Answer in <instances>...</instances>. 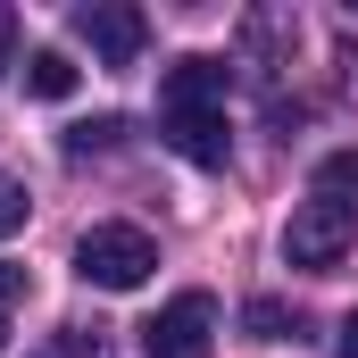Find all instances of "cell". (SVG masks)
Listing matches in <instances>:
<instances>
[{
  "label": "cell",
  "instance_id": "obj_1",
  "mask_svg": "<svg viewBox=\"0 0 358 358\" xmlns=\"http://www.w3.org/2000/svg\"><path fill=\"white\" fill-rule=\"evenodd\" d=\"M225 84H234L225 59H176L159 76V134L192 167H225V150H234V134H225Z\"/></svg>",
  "mask_w": 358,
  "mask_h": 358
},
{
  "label": "cell",
  "instance_id": "obj_2",
  "mask_svg": "<svg viewBox=\"0 0 358 358\" xmlns=\"http://www.w3.org/2000/svg\"><path fill=\"white\" fill-rule=\"evenodd\" d=\"M150 267H159V242L142 225H92L84 242H76V275L100 283V292H142Z\"/></svg>",
  "mask_w": 358,
  "mask_h": 358
},
{
  "label": "cell",
  "instance_id": "obj_3",
  "mask_svg": "<svg viewBox=\"0 0 358 358\" xmlns=\"http://www.w3.org/2000/svg\"><path fill=\"white\" fill-rule=\"evenodd\" d=\"M350 234H358V217H350V208H334V200L317 192V200L292 208V225H283V259L308 267V275H334L342 259H350Z\"/></svg>",
  "mask_w": 358,
  "mask_h": 358
},
{
  "label": "cell",
  "instance_id": "obj_4",
  "mask_svg": "<svg viewBox=\"0 0 358 358\" xmlns=\"http://www.w3.org/2000/svg\"><path fill=\"white\" fill-rule=\"evenodd\" d=\"M142 358H217V300L208 292H176L142 325Z\"/></svg>",
  "mask_w": 358,
  "mask_h": 358
},
{
  "label": "cell",
  "instance_id": "obj_5",
  "mask_svg": "<svg viewBox=\"0 0 358 358\" xmlns=\"http://www.w3.org/2000/svg\"><path fill=\"white\" fill-rule=\"evenodd\" d=\"M76 34L92 42V59H100V67H134V59H142V42H150V17H142V8H125V0H84V8H76Z\"/></svg>",
  "mask_w": 358,
  "mask_h": 358
},
{
  "label": "cell",
  "instance_id": "obj_6",
  "mask_svg": "<svg viewBox=\"0 0 358 358\" xmlns=\"http://www.w3.org/2000/svg\"><path fill=\"white\" fill-rule=\"evenodd\" d=\"M292 42H300V17L292 8H250L242 17V67L267 84V100H275V76L292 67Z\"/></svg>",
  "mask_w": 358,
  "mask_h": 358
},
{
  "label": "cell",
  "instance_id": "obj_7",
  "mask_svg": "<svg viewBox=\"0 0 358 358\" xmlns=\"http://www.w3.org/2000/svg\"><path fill=\"white\" fill-rule=\"evenodd\" d=\"M25 92H34V100H67V92H76V59H67V50H34V59H25Z\"/></svg>",
  "mask_w": 358,
  "mask_h": 358
},
{
  "label": "cell",
  "instance_id": "obj_8",
  "mask_svg": "<svg viewBox=\"0 0 358 358\" xmlns=\"http://www.w3.org/2000/svg\"><path fill=\"white\" fill-rule=\"evenodd\" d=\"M292 325H300V317H292V308H283L275 292L242 300V334H250V342H292Z\"/></svg>",
  "mask_w": 358,
  "mask_h": 358
},
{
  "label": "cell",
  "instance_id": "obj_9",
  "mask_svg": "<svg viewBox=\"0 0 358 358\" xmlns=\"http://www.w3.org/2000/svg\"><path fill=\"white\" fill-rule=\"evenodd\" d=\"M317 192H325L334 208H350V217H358V150H334V159H317Z\"/></svg>",
  "mask_w": 358,
  "mask_h": 358
},
{
  "label": "cell",
  "instance_id": "obj_10",
  "mask_svg": "<svg viewBox=\"0 0 358 358\" xmlns=\"http://www.w3.org/2000/svg\"><path fill=\"white\" fill-rule=\"evenodd\" d=\"M117 134H125L117 117H92V125H76V134H67V159H92V150H108Z\"/></svg>",
  "mask_w": 358,
  "mask_h": 358
},
{
  "label": "cell",
  "instance_id": "obj_11",
  "mask_svg": "<svg viewBox=\"0 0 358 358\" xmlns=\"http://www.w3.org/2000/svg\"><path fill=\"white\" fill-rule=\"evenodd\" d=\"M25 208H34V200H25V183H17V176H0V242L25 225Z\"/></svg>",
  "mask_w": 358,
  "mask_h": 358
},
{
  "label": "cell",
  "instance_id": "obj_12",
  "mask_svg": "<svg viewBox=\"0 0 358 358\" xmlns=\"http://www.w3.org/2000/svg\"><path fill=\"white\" fill-rule=\"evenodd\" d=\"M59 358H108V334H100V325H67Z\"/></svg>",
  "mask_w": 358,
  "mask_h": 358
},
{
  "label": "cell",
  "instance_id": "obj_13",
  "mask_svg": "<svg viewBox=\"0 0 358 358\" xmlns=\"http://www.w3.org/2000/svg\"><path fill=\"white\" fill-rule=\"evenodd\" d=\"M0 67H17V8H0Z\"/></svg>",
  "mask_w": 358,
  "mask_h": 358
},
{
  "label": "cell",
  "instance_id": "obj_14",
  "mask_svg": "<svg viewBox=\"0 0 358 358\" xmlns=\"http://www.w3.org/2000/svg\"><path fill=\"white\" fill-rule=\"evenodd\" d=\"M334 358H358V308L342 317V334H334Z\"/></svg>",
  "mask_w": 358,
  "mask_h": 358
},
{
  "label": "cell",
  "instance_id": "obj_15",
  "mask_svg": "<svg viewBox=\"0 0 358 358\" xmlns=\"http://www.w3.org/2000/svg\"><path fill=\"white\" fill-rule=\"evenodd\" d=\"M0 350H8V317H0Z\"/></svg>",
  "mask_w": 358,
  "mask_h": 358
}]
</instances>
